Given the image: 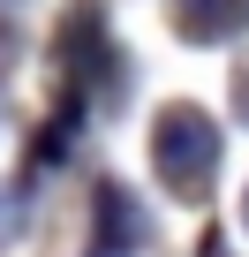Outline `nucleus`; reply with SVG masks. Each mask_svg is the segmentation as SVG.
Masks as SVG:
<instances>
[{
    "mask_svg": "<svg viewBox=\"0 0 249 257\" xmlns=\"http://www.w3.org/2000/svg\"><path fill=\"white\" fill-rule=\"evenodd\" d=\"M174 31L189 46H219L249 31V0H174Z\"/></svg>",
    "mask_w": 249,
    "mask_h": 257,
    "instance_id": "f03ea898",
    "label": "nucleus"
},
{
    "mask_svg": "<svg viewBox=\"0 0 249 257\" xmlns=\"http://www.w3.org/2000/svg\"><path fill=\"white\" fill-rule=\"evenodd\" d=\"M241 212H249V204H241Z\"/></svg>",
    "mask_w": 249,
    "mask_h": 257,
    "instance_id": "7ed1b4c3",
    "label": "nucleus"
},
{
    "mask_svg": "<svg viewBox=\"0 0 249 257\" xmlns=\"http://www.w3.org/2000/svg\"><path fill=\"white\" fill-rule=\"evenodd\" d=\"M151 167L174 197H204L219 174V121L204 106H166L151 121Z\"/></svg>",
    "mask_w": 249,
    "mask_h": 257,
    "instance_id": "f257e3e1",
    "label": "nucleus"
}]
</instances>
